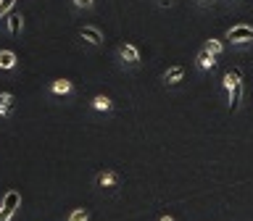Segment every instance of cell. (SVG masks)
I'll return each mask as SVG.
<instances>
[{"mask_svg": "<svg viewBox=\"0 0 253 221\" xmlns=\"http://www.w3.org/2000/svg\"><path fill=\"white\" fill-rule=\"evenodd\" d=\"M19 205H21V195L16 192V189H8V192L3 195V203H0V208L16 213V208H19Z\"/></svg>", "mask_w": 253, "mask_h": 221, "instance_id": "30bf717a", "label": "cell"}, {"mask_svg": "<svg viewBox=\"0 0 253 221\" xmlns=\"http://www.w3.org/2000/svg\"><path fill=\"white\" fill-rule=\"evenodd\" d=\"M95 187L98 189H119L122 187V174L114 169H103L95 174Z\"/></svg>", "mask_w": 253, "mask_h": 221, "instance_id": "3957f363", "label": "cell"}, {"mask_svg": "<svg viewBox=\"0 0 253 221\" xmlns=\"http://www.w3.org/2000/svg\"><path fill=\"white\" fill-rule=\"evenodd\" d=\"M158 221H174L171 216H161V219H158Z\"/></svg>", "mask_w": 253, "mask_h": 221, "instance_id": "d6986e66", "label": "cell"}, {"mask_svg": "<svg viewBox=\"0 0 253 221\" xmlns=\"http://www.w3.org/2000/svg\"><path fill=\"white\" fill-rule=\"evenodd\" d=\"M3 21H5V32H8L11 37L21 35V29H24V16H21L19 11H11V13H8Z\"/></svg>", "mask_w": 253, "mask_h": 221, "instance_id": "52a82bcc", "label": "cell"}, {"mask_svg": "<svg viewBox=\"0 0 253 221\" xmlns=\"http://www.w3.org/2000/svg\"><path fill=\"white\" fill-rule=\"evenodd\" d=\"M79 39H82L84 45H92V47H100L106 42V37H103V32L98 27H92V24H84V27H79Z\"/></svg>", "mask_w": 253, "mask_h": 221, "instance_id": "5b68a950", "label": "cell"}, {"mask_svg": "<svg viewBox=\"0 0 253 221\" xmlns=\"http://www.w3.org/2000/svg\"><path fill=\"white\" fill-rule=\"evenodd\" d=\"M16 69V53L13 50H0V71Z\"/></svg>", "mask_w": 253, "mask_h": 221, "instance_id": "4fadbf2b", "label": "cell"}, {"mask_svg": "<svg viewBox=\"0 0 253 221\" xmlns=\"http://www.w3.org/2000/svg\"><path fill=\"white\" fill-rule=\"evenodd\" d=\"M243 95H245V87H243V71L237 69V71H235V87H232V92H229V113L240 110V106H243Z\"/></svg>", "mask_w": 253, "mask_h": 221, "instance_id": "277c9868", "label": "cell"}, {"mask_svg": "<svg viewBox=\"0 0 253 221\" xmlns=\"http://www.w3.org/2000/svg\"><path fill=\"white\" fill-rule=\"evenodd\" d=\"M195 3L201 8H211V5H216V0H195Z\"/></svg>", "mask_w": 253, "mask_h": 221, "instance_id": "ac0fdd59", "label": "cell"}, {"mask_svg": "<svg viewBox=\"0 0 253 221\" xmlns=\"http://www.w3.org/2000/svg\"><path fill=\"white\" fill-rule=\"evenodd\" d=\"M66 221H90V211L87 208H74L66 216Z\"/></svg>", "mask_w": 253, "mask_h": 221, "instance_id": "5bb4252c", "label": "cell"}, {"mask_svg": "<svg viewBox=\"0 0 253 221\" xmlns=\"http://www.w3.org/2000/svg\"><path fill=\"white\" fill-rule=\"evenodd\" d=\"M224 39L232 47H248V45H253V27H248V24H235V27L227 29Z\"/></svg>", "mask_w": 253, "mask_h": 221, "instance_id": "6da1fadb", "label": "cell"}, {"mask_svg": "<svg viewBox=\"0 0 253 221\" xmlns=\"http://www.w3.org/2000/svg\"><path fill=\"white\" fill-rule=\"evenodd\" d=\"M13 103H16V98L11 92H0V116H11L13 113Z\"/></svg>", "mask_w": 253, "mask_h": 221, "instance_id": "8fae6325", "label": "cell"}, {"mask_svg": "<svg viewBox=\"0 0 253 221\" xmlns=\"http://www.w3.org/2000/svg\"><path fill=\"white\" fill-rule=\"evenodd\" d=\"M13 5H16V0H0V13H3V19L13 11Z\"/></svg>", "mask_w": 253, "mask_h": 221, "instance_id": "e0dca14e", "label": "cell"}, {"mask_svg": "<svg viewBox=\"0 0 253 221\" xmlns=\"http://www.w3.org/2000/svg\"><path fill=\"white\" fill-rule=\"evenodd\" d=\"M116 58L122 61L124 69H137L142 63V55H140V50H137V45H134V42H119Z\"/></svg>", "mask_w": 253, "mask_h": 221, "instance_id": "7a4b0ae2", "label": "cell"}, {"mask_svg": "<svg viewBox=\"0 0 253 221\" xmlns=\"http://www.w3.org/2000/svg\"><path fill=\"white\" fill-rule=\"evenodd\" d=\"M0 19H3V13H0Z\"/></svg>", "mask_w": 253, "mask_h": 221, "instance_id": "44dd1931", "label": "cell"}, {"mask_svg": "<svg viewBox=\"0 0 253 221\" xmlns=\"http://www.w3.org/2000/svg\"><path fill=\"white\" fill-rule=\"evenodd\" d=\"M229 3H240V0H229Z\"/></svg>", "mask_w": 253, "mask_h": 221, "instance_id": "ffe728a7", "label": "cell"}, {"mask_svg": "<svg viewBox=\"0 0 253 221\" xmlns=\"http://www.w3.org/2000/svg\"><path fill=\"white\" fill-rule=\"evenodd\" d=\"M195 66L201 71H213V69H216V55H211L206 47H201L198 55H195Z\"/></svg>", "mask_w": 253, "mask_h": 221, "instance_id": "ba28073f", "label": "cell"}, {"mask_svg": "<svg viewBox=\"0 0 253 221\" xmlns=\"http://www.w3.org/2000/svg\"><path fill=\"white\" fill-rule=\"evenodd\" d=\"M90 106L98 110V113H111V110H114V100H111L108 95H95L90 100Z\"/></svg>", "mask_w": 253, "mask_h": 221, "instance_id": "9c48e42d", "label": "cell"}, {"mask_svg": "<svg viewBox=\"0 0 253 221\" xmlns=\"http://www.w3.org/2000/svg\"><path fill=\"white\" fill-rule=\"evenodd\" d=\"M71 5H74L77 11H90L95 5V0H71Z\"/></svg>", "mask_w": 253, "mask_h": 221, "instance_id": "2e32d148", "label": "cell"}, {"mask_svg": "<svg viewBox=\"0 0 253 221\" xmlns=\"http://www.w3.org/2000/svg\"><path fill=\"white\" fill-rule=\"evenodd\" d=\"M50 92L53 95H71L74 92V84H71L69 79H55V82L50 84Z\"/></svg>", "mask_w": 253, "mask_h": 221, "instance_id": "7c38bea8", "label": "cell"}, {"mask_svg": "<svg viewBox=\"0 0 253 221\" xmlns=\"http://www.w3.org/2000/svg\"><path fill=\"white\" fill-rule=\"evenodd\" d=\"M161 79H164L166 87H177L182 79H185V66H182V63H174V66H169V69L164 71Z\"/></svg>", "mask_w": 253, "mask_h": 221, "instance_id": "8992f818", "label": "cell"}, {"mask_svg": "<svg viewBox=\"0 0 253 221\" xmlns=\"http://www.w3.org/2000/svg\"><path fill=\"white\" fill-rule=\"evenodd\" d=\"M203 47H206V50H209L211 55H216V58L221 55V50H224V45H221L219 39H213V37H211V39H206V45H203Z\"/></svg>", "mask_w": 253, "mask_h": 221, "instance_id": "9a60e30c", "label": "cell"}]
</instances>
